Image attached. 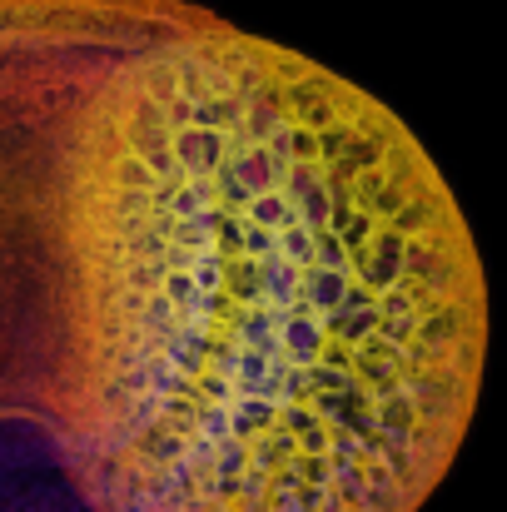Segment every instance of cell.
Here are the masks:
<instances>
[{"mask_svg": "<svg viewBox=\"0 0 507 512\" xmlns=\"http://www.w3.org/2000/svg\"><path fill=\"white\" fill-rule=\"evenodd\" d=\"M165 0H0L5 403L85 512H418L483 393L443 170L314 55Z\"/></svg>", "mask_w": 507, "mask_h": 512, "instance_id": "6da1fadb", "label": "cell"}, {"mask_svg": "<svg viewBox=\"0 0 507 512\" xmlns=\"http://www.w3.org/2000/svg\"><path fill=\"white\" fill-rule=\"evenodd\" d=\"M5 229H10V204H5V145H0V259H5Z\"/></svg>", "mask_w": 507, "mask_h": 512, "instance_id": "7a4b0ae2", "label": "cell"}]
</instances>
